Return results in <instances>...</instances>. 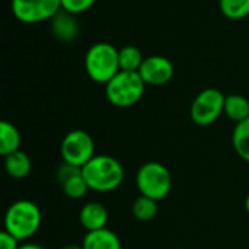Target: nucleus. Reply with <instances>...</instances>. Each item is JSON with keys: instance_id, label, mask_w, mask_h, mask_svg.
Segmentation results:
<instances>
[{"instance_id": "nucleus-11", "label": "nucleus", "mask_w": 249, "mask_h": 249, "mask_svg": "<svg viewBox=\"0 0 249 249\" xmlns=\"http://www.w3.org/2000/svg\"><path fill=\"white\" fill-rule=\"evenodd\" d=\"M79 31L80 26L76 15L69 13L63 9L51 19V32L60 42L71 44L79 36Z\"/></svg>"}, {"instance_id": "nucleus-21", "label": "nucleus", "mask_w": 249, "mask_h": 249, "mask_svg": "<svg viewBox=\"0 0 249 249\" xmlns=\"http://www.w3.org/2000/svg\"><path fill=\"white\" fill-rule=\"evenodd\" d=\"M96 0H61V9L73 13V15H80L89 10Z\"/></svg>"}, {"instance_id": "nucleus-10", "label": "nucleus", "mask_w": 249, "mask_h": 249, "mask_svg": "<svg viewBox=\"0 0 249 249\" xmlns=\"http://www.w3.org/2000/svg\"><path fill=\"white\" fill-rule=\"evenodd\" d=\"M57 181L64 193L66 197L71 200H80L83 198L88 191L90 190L83 174L82 168L64 163L57 169Z\"/></svg>"}, {"instance_id": "nucleus-23", "label": "nucleus", "mask_w": 249, "mask_h": 249, "mask_svg": "<svg viewBox=\"0 0 249 249\" xmlns=\"http://www.w3.org/2000/svg\"><path fill=\"white\" fill-rule=\"evenodd\" d=\"M18 249H45L44 247L38 245V244H29V242H23L20 244V247Z\"/></svg>"}, {"instance_id": "nucleus-9", "label": "nucleus", "mask_w": 249, "mask_h": 249, "mask_svg": "<svg viewBox=\"0 0 249 249\" xmlns=\"http://www.w3.org/2000/svg\"><path fill=\"white\" fill-rule=\"evenodd\" d=\"M175 69L169 58L163 55H150L146 57L143 64L139 69V74L142 76L146 86H162L171 82L174 77Z\"/></svg>"}, {"instance_id": "nucleus-12", "label": "nucleus", "mask_w": 249, "mask_h": 249, "mask_svg": "<svg viewBox=\"0 0 249 249\" xmlns=\"http://www.w3.org/2000/svg\"><path fill=\"white\" fill-rule=\"evenodd\" d=\"M109 220L108 209L98 203V201H90L86 203L79 213V222L82 228L86 232H93L99 229H105Z\"/></svg>"}, {"instance_id": "nucleus-13", "label": "nucleus", "mask_w": 249, "mask_h": 249, "mask_svg": "<svg viewBox=\"0 0 249 249\" xmlns=\"http://www.w3.org/2000/svg\"><path fill=\"white\" fill-rule=\"evenodd\" d=\"M82 247L83 249H123L118 235L108 228L86 232Z\"/></svg>"}, {"instance_id": "nucleus-18", "label": "nucleus", "mask_w": 249, "mask_h": 249, "mask_svg": "<svg viewBox=\"0 0 249 249\" xmlns=\"http://www.w3.org/2000/svg\"><path fill=\"white\" fill-rule=\"evenodd\" d=\"M232 144L236 155L249 163V118L235 125L232 134Z\"/></svg>"}, {"instance_id": "nucleus-16", "label": "nucleus", "mask_w": 249, "mask_h": 249, "mask_svg": "<svg viewBox=\"0 0 249 249\" xmlns=\"http://www.w3.org/2000/svg\"><path fill=\"white\" fill-rule=\"evenodd\" d=\"M223 114L235 124L245 121L249 118V101L242 95H228L225 99Z\"/></svg>"}, {"instance_id": "nucleus-22", "label": "nucleus", "mask_w": 249, "mask_h": 249, "mask_svg": "<svg viewBox=\"0 0 249 249\" xmlns=\"http://www.w3.org/2000/svg\"><path fill=\"white\" fill-rule=\"evenodd\" d=\"M19 247L20 241H18L13 235H10L4 229L0 232V249H18Z\"/></svg>"}, {"instance_id": "nucleus-26", "label": "nucleus", "mask_w": 249, "mask_h": 249, "mask_svg": "<svg viewBox=\"0 0 249 249\" xmlns=\"http://www.w3.org/2000/svg\"><path fill=\"white\" fill-rule=\"evenodd\" d=\"M175 249H182V248H175Z\"/></svg>"}, {"instance_id": "nucleus-25", "label": "nucleus", "mask_w": 249, "mask_h": 249, "mask_svg": "<svg viewBox=\"0 0 249 249\" xmlns=\"http://www.w3.org/2000/svg\"><path fill=\"white\" fill-rule=\"evenodd\" d=\"M245 210H247V213L249 214V194L247 196V198H245Z\"/></svg>"}, {"instance_id": "nucleus-17", "label": "nucleus", "mask_w": 249, "mask_h": 249, "mask_svg": "<svg viewBox=\"0 0 249 249\" xmlns=\"http://www.w3.org/2000/svg\"><path fill=\"white\" fill-rule=\"evenodd\" d=\"M159 201L153 200V198H149L146 196H139L133 206H131V213L134 216L136 220L139 222H150L153 220L158 213H159V206H158Z\"/></svg>"}, {"instance_id": "nucleus-14", "label": "nucleus", "mask_w": 249, "mask_h": 249, "mask_svg": "<svg viewBox=\"0 0 249 249\" xmlns=\"http://www.w3.org/2000/svg\"><path fill=\"white\" fill-rule=\"evenodd\" d=\"M31 169L32 162L29 156L22 150L10 153L4 158V171L13 179H25L31 174Z\"/></svg>"}, {"instance_id": "nucleus-19", "label": "nucleus", "mask_w": 249, "mask_h": 249, "mask_svg": "<svg viewBox=\"0 0 249 249\" xmlns=\"http://www.w3.org/2000/svg\"><path fill=\"white\" fill-rule=\"evenodd\" d=\"M144 57L136 45H125L120 48V70L123 71H139Z\"/></svg>"}, {"instance_id": "nucleus-7", "label": "nucleus", "mask_w": 249, "mask_h": 249, "mask_svg": "<svg viewBox=\"0 0 249 249\" xmlns=\"http://www.w3.org/2000/svg\"><path fill=\"white\" fill-rule=\"evenodd\" d=\"M60 153L64 163L83 168L95 156V142L88 131L71 130L64 136Z\"/></svg>"}, {"instance_id": "nucleus-1", "label": "nucleus", "mask_w": 249, "mask_h": 249, "mask_svg": "<svg viewBox=\"0 0 249 249\" xmlns=\"http://www.w3.org/2000/svg\"><path fill=\"white\" fill-rule=\"evenodd\" d=\"M82 174L92 191L111 193L124 181L123 165L109 155H95L83 168Z\"/></svg>"}, {"instance_id": "nucleus-4", "label": "nucleus", "mask_w": 249, "mask_h": 249, "mask_svg": "<svg viewBox=\"0 0 249 249\" xmlns=\"http://www.w3.org/2000/svg\"><path fill=\"white\" fill-rule=\"evenodd\" d=\"M146 83L139 71L120 70L107 85L105 96L117 108H128L140 102L144 95Z\"/></svg>"}, {"instance_id": "nucleus-15", "label": "nucleus", "mask_w": 249, "mask_h": 249, "mask_svg": "<svg viewBox=\"0 0 249 249\" xmlns=\"http://www.w3.org/2000/svg\"><path fill=\"white\" fill-rule=\"evenodd\" d=\"M20 133L19 130L9 121L0 123V155L6 158L10 153H15L20 147Z\"/></svg>"}, {"instance_id": "nucleus-8", "label": "nucleus", "mask_w": 249, "mask_h": 249, "mask_svg": "<svg viewBox=\"0 0 249 249\" xmlns=\"http://www.w3.org/2000/svg\"><path fill=\"white\" fill-rule=\"evenodd\" d=\"M60 10L61 0H12L13 16L25 25L51 20Z\"/></svg>"}, {"instance_id": "nucleus-20", "label": "nucleus", "mask_w": 249, "mask_h": 249, "mask_svg": "<svg viewBox=\"0 0 249 249\" xmlns=\"http://www.w3.org/2000/svg\"><path fill=\"white\" fill-rule=\"evenodd\" d=\"M219 7L232 20H241L249 16V0H219Z\"/></svg>"}, {"instance_id": "nucleus-24", "label": "nucleus", "mask_w": 249, "mask_h": 249, "mask_svg": "<svg viewBox=\"0 0 249 249\" xmlns=\"http://www.w3.org/2000/svg\"><path fill=\"white\" fill-rule=\"evenodd\" d=\"M61 249H83L82 245H74V244H70V245H64Z\"/></svg>"}, {"instance_id": "nucleus-2", "label": "nucleus", "mask_w": 249, "mask_h": 249, "mask_svg": "<svg viewBox=\"0 0 249 249\" xmlns=\"http://www.w3.org/2000/svg\"><path fill=\"white\" fill-rule=\"evenodd\" d=\"M41 223V210L31 200L15 201L4 213V231L20 242L31 239L39 231Z\"/></svg>"}, {"instance_id": "nucleus-6", "label": "nucleus", "mask_w": 249, "mask_h": 249, "mask_svg": "<svg viewBox=\"0 0 249 249\" xmlns=\"http://www.w3.org/2000/svg\"><path fill=\"white\" fill-rule=\"evenodd\" d=\"M225 99L226 95L219 89L207 88L201 90L191 104L190 115L193 123L200 127H207L216 123L225 111Z\"/></svg>"}, {"instance_id": "nucleus-5", "label": "nucleus", "mask_w": 249, "mask_h": 249, "mask_svg": "<svg viewBox=\"0 0 249 249\" xmlns=\"http://www.w3.org/2000/svg\"><path fill=\"white\" fill-rule=\"evenodd\" d=\"M136 187L140 196L162 201L172 190V175L163 163L146 162L136 174Z\"/></svg>"}, {"instance_id": "nucleus-3", "label": "nucleus", "mask_w": 249, "mask_h": 249, "mask_svg": "<svg viewBox=\"0 0 249 249\" xmlns=\"http://www.w3.org/2000/svg\"><path fill=\"white\" fill-rule=\"evenodd\" d=\"M85 69L90 80L107 85L120 71V50L109 42L93 44L85 55Z\"/></svg>"}]
</instances>
